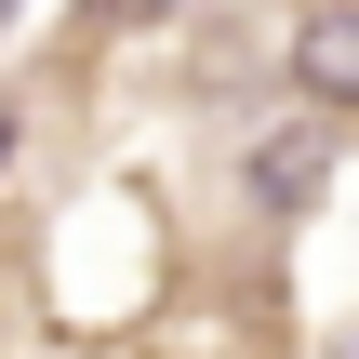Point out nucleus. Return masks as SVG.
<instances>
[{"label":"nucleus","instance_id":"1","mask_svg":"<svg viewBox=\"0 0 359 359\" xmlns=\"http://www.w3.org/2000/svg\"><path fill=\"white\" fill-rule=\"evenodd\" d=\"M147 359H280V293H173L160 306V333H147Z\"/></svg>","mask_w":359,"mask_h":359},{"label":"nucleus","instance_id":"2","mask_svg":"<svg viewBox=\"0 0 359 359\" xmlns=\"http://www.w3.org/2000/svg\"><path fill=\"white\" fill-rule=\"evenodd\" d=\"M280 80L306 120H359V0H306L280 40Z\"/></svg>","mask_w":359,"mask_h":359},{"label":"nucleus","instance_id":"3","mask_svg":"<svg viewBox=\"0 0 359 359\" xmlns=\"http://www.w3.org/2000/svg\"><path fill=\"white\" fill-rule=\"evenodd\" d=\"M320 187H333V120H280V133L240 147V200H253L266 226H306Z\"/></svg>","mask_w":359,"mask_h":359},{"label":"nucleus","instance_id":"4","mask_svg":"<svg viewBox=\"0 0 359 359\" xmlns=\"http://www.w3.org/2000/svg\"><path fill=\"white\" fill-rule=\"evenodd\" d=\"M80 13H93V27H107V40H147V27H173V13H187V0H80Z\"/></svg>","mask_w":359,"mask_h":359},{"label":"nucleus","instance_id":"5","mask_svg":"<svg viewBox=\"0 0 359 359\" xmlns=\"http://www.w3.org/2000/svg\"><path fill=\"white\" fill-rule=\"evenodd\" d=\"M333 359H359V320H346V333H333Z\"/></svg>","mask_w":359,"mask_h":359},{"label":"nucleus","instance_id":"6","mask_svg":"<svg viewBox=\"0 0 359 359\" xmlns=\"http://www.w3.org/2000/svg\"><path fill=\"white\" fill-rule=\"evenodd\" d=\"M13 13H27V0H0V27H13Z\"/></svg>","mask_w":359,"mask_h":359}]
</instances>
